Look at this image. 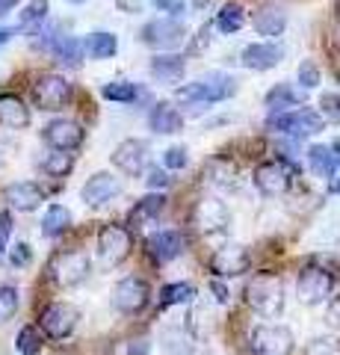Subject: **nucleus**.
Segmentation results:
<instances>
[{"instance_id": "f257e3e1", "label": "nucleus", "mask_w": 340, "mask_h": 355, "mask_svg": "<svg viewBox=\"0 0 340 355\" xmlns=\"http://www.w3.org/2000/svg\"><path fill=\"white\" fill-rule=\"evenodd\" d=\"M234 92H237V80L231 74L211 71L193 83H184L178 92H175V98L186 107H211V104H219V101H225V98H231Z\"/></svg>"}, {"instance_id": "f03ea898", "label": "nucleus", "mask_w": 340, "mask_h": 355, "mask_svg": "<svg viewBox=\"0 0 340 355\" xmlns=\"http://www.w3.org/2000/svg\"><path fill=\"white\" fill-rule=\"evenodd\" d=\"M246 302L251 311H258L260 317H278L284 311V282L276 272H255L251 282L246 284Z\"/></svg>"}, {"instance_id": "7ed1b4c3", "label": "nucleus", "mask_w": 340, "mask_h": 355, "mask_svg": "<svg viewBox=\"0 0 340 355\" xmlns=\"http://www.w3.org/2000/svg\"><path fill=\"white\" fill-rule=\"evenodd\" d=\"M269 128L284 133V137H293V139H305V137H316L325 121L316 110H308V107H296V110H287L281 116H269Z\"/></svg>"}, {"instance_id": "20e7f679", "label": "nucleus", "mask_w": 340, "mask_h": 355, "mask_svg": "<svg viewBox=\"0 0 340 355\" xmlns=\"http://www.w3.org/2000/svg\"><path fill=\"white\" fill-rule=\"evenodd\" d=\"M89 270H92L89 254L80 252V249L53 254L51 263H48L51 279L57 282L60 287H78V284H83L86 279H89Z\"/></svg>"}, {"instance_id": "39448f33", "label": "nucleus", "mask_w": 340, "mask_h": 355, "mask_svg": "<svg viewBox=\"0 0 340 355\" xmlns=\"http://www.w3.org/2000/svg\"><path fill=\"white\" fill-rule=\"evenodd\" d=\"M296 172H299V166L296 163H284V160H263L258 163V169H255V187H258V193L260 196H284L290 190V184H293V178Z\"/></svg>"}, {"instance_id": "423d86ee", "label": "nucleus", "mask_w": 340, "mask_h": 355, "mask_svg": "<svg viewBox=\"0 0 340 355\" xmlns=\"http://www.w3.org/2000/svg\"><path fill=\"white\" fill-rule=\"evenodd\" d=\"M334 291V275L320 263L305 266L296 279V296L302 305H323Z\"/></svg>"}, {"instance_id": "0eeeda50", "label": "nucleus", "mask_w": 340, "mask_h": 355, "mask_svg": "<svg viewBox=\"0 0 340 355\" xmlns=\"http://www.w3.org/2000/svg\"><path fill=\"white\" fill-rule=\"evenodd\" d=\"M251 352L255 355H290L296 347V338L287 326L281 323H260L251 329Z\"/></svg>"}, {"instance_id": "6e6552de", "label": "nucleus", "mask_w": 340, "mask_h": 355, "mask_svg": "<svg viewBox=\"0 0 340 355\" xmlns=\"http://www.w3.org/2000/svg\"><path fill=\"white\" fill-rule=\"evenodd\" d=\"M130 249H134V237H130V231L125 225H116V222H109L98 231V258H101L104 266H118L127 261Z\"/></svg>"}, {"instance_id": "1a4fd4ad", "label": "nucleus", "mask_w": 340, "mask_h": 355, "mask_svg": "<svg viewBox=\"0 0 340 355\" xmlns=\"http://www.w3.org/2000/svg\"><path fill=\"white\" fill-rule=\"evenodd\" d=\"M71 95H74V89L62 74H42L33 83V101H36L39 110H48V113H57V110L69 107Z\"/></svg>"}, {"instance_id": "9d476101", "label": "nucleus", "mask_w": 340, "mask_h": 355, "mask_svg": "<svg viewBox=\"0 0 340 355\" xmlns=\"http://www.w3.org/2000/svg\"><path fill=\"white\" fill-rule=\"evenodd\" d=\"M139 39L154 51H175L186 42V27L178 18H154L139 30Z\"/></svg>"}, {"instance_id": "9b49d317", "label": "nucleus", "mask_w": 340, "mask_h": 355, "mask_svg": "<svg viewBox=\"0 0 340 355\" xmlns=\"http://www.w3.org/2000/svg\"><path fill=\"white\" fill-rule=\"evenodd\" d=\"M193 222L195 228L202 231V234H225L228 228H231V210L222 198L216 196H204L195 202V210H193Z\"/></svg>"}, {"instance_id": "f8f14e48", "label": "nucleus", "mask_w": 340, "mask_h": 355, "mask_svg": "<svg viewBox=\"0 0 340 355\" xmlns=\"http://www.w3.org/2000/svg\"><path fill=\"white\" fill-rule=\"evenodd\" d=\"M78 323H80V311L71 302H53V305H48L45 311H42V317H39L42 331L53 340L69 338L71 331L78 329Z\"/></svg>"}, {"instance_id": "ddd939ff", "label": "nucleus", "mask_w": 340, "mask_h": 355, "mask_svg": "<svg viewBox=\"0 0 340 355\" xmlns=\"http://www.w3.org/2000/svg\"><path fill=\"white\" fill-rule=\"evenodd\" d=\"M148 299H151V287L145 279H139V275H127L113 291V305H116V311H122V314H139V311L148 305Z\"/></svg>"}, {"instance_id": "4468645a", "label": "nucleus", "mask_w": 340, "mask_h": 355, "mask_svg": "<svg viewBox=\"0 0 340 355\" xmlns=\"http://www.w3.org/2000/svg\"><path fill=\"white\" fill-rule=\"evenodd\" d=\"M42 139H45L53 151L69 154V151H78L83 146L86 130L74 119H53V121L45 125V130H42Z\"/></svg>"}, {"instance_id": "2eb2a0df", "label": "nucleus", "mask_w": 340, "mask_h": 355, "mask_svg": "<svg viewBox=\"0 0 340 355\" xmlns=\"http://www.w3.org/2000/svg\"><path fill=\"white\" fill-rule=\"evenodd\" d=\"M125 193V184H122V178H116L113 172H95L89 181L83 184V190H80V198L89 207H104L109 205L113 198H118Z\"/></svg>"}, {"instance_id": "dca6fc26", "label": "nucleus", "mask_w": 340, "mask_h": 355, "mask_svg": "<svg viewBox=\"0 0 340 355\" xmlns=\"http://www.w3.org/2000/svg\"><path fill=\"white\" fill-rule=\"evenodd\" d=\"M251 266V254L246 252V246L240 243H228V246L216 249L211 258V270L219 275V279H234V275L249 272Z\"/></svg>"}, {"instance_id": "f3484780", "label": "nucleus", "mask_w": 340, "mask_h": 355, "mask_svg": "<svg viewBox=\"0 0 340 355\" xmlns=\"http://www.w3.org/2000/svg\"><path fill=\"white\" fill-rule=\"evenodd\" d=\"M113 166L118 172L130 175V178L142 175L145 172V166H148V142H142V139L118 142L116 151H113Z\"/></svg>"}, {"instance_id": "a211bd4d", "label": "nucleus", "mask_w": 340, "mask_h": 355, "mask_svg": "<svg viewBox=\"0 0 340 355\" xmlns=\"http://www.w3.org/2000/svg\"><path fill=\"white\" fill-rule=\"evenodd\" d=\"M284 60V48L278 42H251L240 53V62L246 65L249 71H269Z\"/></svg>"}, {"instance_id": "6ab92c4d", "label": "nucleus", "mask_w": 340, "mask_h": 355, "mask_svg": "<svg viewBox=\"0 0 340 355\" xmlns=\"http://www.w3.org/2000/svg\"><path fill=\"white\" fill-rule=\"evenodd\" d=\"M145 246H148V254L154 263H169L184 252L186 240H184L181 231H157V234L148 237Z\"/></svg>"}, {"instance_id": "aec40b11", "label": "nucleus", "mask_w": 340, "mask_h": 355, "mask_svg": "<svg viewBox=\"0 0 340 355\" xmlns=\"http://www.w3.org/2000/svg\"><path fill=\"white\" fill-rule=\"evenodd\" d=\"M6 202L12 210H21V214H33L39 210L42 202H45V190L33 181H18L6 187Z\"/></svg>"}, {"instance_id": "412c9836", "label": "nucleus", "mask_w": 340, "mask_h": 355, "mask_svg": "<svg viewBox=\"0 0 340 355\" xmlns=\"http://www.w3.org/2000/svg\"><path fill=\"white\" fill-rule=\"evenodd\" d=\"M148 71L157 77V83H181L184 80V71H186V62L184 57H178V53H154L148 62Z\"/></svg>"}, {"instance_id": "4be33fe9", "label": "nucleus", "mask_w": 340, "mask_h": 355, "mask_svg": "<svg viewBox=\"0 0 340 355\" xmlns=\"http://www.w3.org/2000/svg\"><path fill=\"white\" fill-rule=\"evenodd\" d=\"M0 125L9 130H24L30 128V107L18 95H0Z\"/></svg>"}, {"instance_id": "5701e85b", "label": "nucleus", "mask_w": 340, "mask_h": 355, "mask_svg": "<svg viewBox=\"0 0 340 355\" xmlns=\"http://www.w3.org/2000/svg\"><path fill=\"white\" fill-rule=\"evenodd\" d=\"M148 128L154 133L169 137V133H178L184 128V116L169 101H157L154 107H151V113H148Z\"/></svg>"}, {"instance_id": "b1692460", "label": "nucleus", "mask_w": 340, "mask_h": 355, "mask_svg": "<svg viewBox=\"0 0 340 355\" xmlns=\"http://www.w3.org/2000/svg\"><path fill=\"white\" fill-rule=\"evenodd\" d=\"M251 24H255L258 36H267V39H278L284 30H287V12H284L281 6H263L255 12L251 18Z\"/></svg>"}, {"instance_id": "393cba45", "label": "nucleus", "mask_w": 340, "mask_h": 355, "mask_svg": "<svg viewBox=\"0 0 340 355\" xmlns=\"http://www.w3.org/2000/svg\"><path fill=\"white\" fill-rule=\"evenodd\" d=\"M166 210V196L163 193H151L145 198H139L136 207L130 210V228H145L151 222H157V216Z\"/></svg>"}, {"instance_id": "a878e982", "label": "nucleus", "mask_w": 340, "mask_h": 355, "mask_svg": "<svg viewBox=\"0 0 340 355\" xmlns=\"http://www.w3.org/2000/svg\"><path fill=\"white\" fill-rule=\"evenodd\" d=\"M308 166L316 178H334L340 169V154L332 146H311L308 148Z\"/></svg>"}, {"instance_id": "bb28decb", "label": "nucleus", "mask_w": 340, "mask_h": 355, "mask_svg": "<svg viewBox=\"0 0 340 355\" xmlns=\"http://www.w3.org/2000/svg\"><path fill=\"white\" fill-rule=\"evenodd\" d=\"M116 51H118V39H116V33H89L83 42V53L89 60H109V57H116Z\"/></svg>"}, {"instance_id": "cd10ccee", "label": "nucleus", "mask_w": 340, "mask_h": 355, "mask_svg": "<svg viewBox=\"0 0 340 355\" xmlns=\"http://www.w3.org/2000/svg\"><path fill=\"white\" fill-rule=\"evenodd\" d=\"M263 104L269 107V116H281V113H287L290 107H299V92H296L293 86H287V83H278V86H272L267 92Z\"/></svg>"}, {"instance_id": "c85d7f7f", "label": "nucleus", "mask_w": 340, "mask_h": 355, "mask_svg": "<svg viewBox=\"0 0 340 355\" xmlns=\"http://www.w3.org/2000/svg\"><path fill=\"white\" fill-rule=\"evenodd\" d=\"M69 228H71V210L62 205H51L45 210V216H42V234L53 240V237H62Z\"/></svg>"}, {"instance_id": "c756f323", "label": "nucleus", "mask_w": 340, "mask_h": 355, "mask_svg": "<svg viewBox=\"0 0 340 355\" xmlns=\"http://www.w3.org/2000/svg\"><path fill=\"white\" fill-rule=\"evenodd\" d=\"M53 57H57L65 69H80L83 62V42L74 39V36H60L57 42H53Z\"/></svg>"}, {"instance_id": "7c9ffc66", "label": "nucleus", "mask_w": 340, "mask_h": 355, "mask_svg": "<svg viewBox=\"0 0 340 355\" xmlns=\"http://www.w3.org/2000/svg\"><path fill=\"white\" fill-rule=\"evenodd\" d=\"M246 24V9L237 3V0H228L222 3V9L216 12V27L225 33V36H231V33H240Z\"/></svg>"}, {"instance_id": "2f4dec72", "label": "nucleus", "mask_w": 340, "mask_h": 355, "mask_svg": "<svg viewBox=\"0 0 340 355\" xmlns=\"http://www.w3.org/2000/svg\"><path fill=\"white\" fill-rule=\"evenodd\" d=\"M101 95L113 104H134L139 98V86L134 80H109L101 86Z\"/></svg>"}, {"instance_id": "473e14b6", "label": "nucleus", "mask_w": 340, "mask_h": 355, "mask_svg": "<svg viewBox=\"0 0 340 355\" xmlns=\"http://www.w3.org/2000/svg\"><path fill=\"white\" fill-rule=\"evenodd\" d=\"M39 169L45 175H51V178H65L74 169V157L71 154H65V151H51V154H45V157L39 160Z\"/></svg>"}, {"instance_id": "72a5a7b5", "label": "nucleus", "mask_w": 340, "mask_h": 355, "mask_svg": "<svg viewBox=\"0 0 340 355\" xmlns=\"http://www.w3.org/2000/svg\"><path fill=\"white\" fill-rule=\"evenodd\" d=\"M193 296H195V287L190 282H175V284H166L160 291V305L163 308H169V305H186V302H193Z\"/></svg>"}, {"instance_id": "f704fd0d", "label": "nucleus", "mask_w": 340, "mask_h": 355, "mask_svg": "<svg viewBox=\"0 0 340 355\" xmlns=\"http://www.w3.org/2000/svg\"><path fill=\"white\" fill-rule=\"evenodd\" d=\"M15 349H18V355H39L42 352L39 329L36 326H24V329H21L18 338H15Z\"/></svg>"}, {"instance_id": "c9c22d12", "label": "nucleus", "mask_w": 340, "mask_h": 355, "mask_svg": "<svg viewBox=\"0 0 340 355\" xmlns=\"http://www.w3.org/2000/svg\"><path fill=\"white\" fill-rule=\"evenodd\" d=\"M45 18H48V0H33V3L24 6V12H21V27L36 30Z\"/></svg>"}, {"instance_id": "e433bc0d", "label": "nucleus", "mask_w": 340, "mask_h": 355, "mask_svg": "<svg viewBox=\"0 0 340 355\" xmlns=\"http://www.w3.org/2000/svg\"><path fill=\"white\" fill-rule=\"evenodd\" d=\"M18 311V291L12 284H0V323H9Z\"/></svg>"}, {"instance_id": "4c0bfd02", "label": "nucleus", "mask_w": 340, "mask_h": 355, "mask_svg": "<svg viewBox=\"0 0 340 355\" xmlns=\"http://www.w3.org/2000/svg\"><path fill=\"white\" fill-rule=\"evenodd\" d=\"M305 355H340V338L323 335L305 343Z\"/></svg>"}, {"instance_id": "58836bf2", "label": "nucleus", "mask_w": 340, "mask_h": 355, "mask_svg": "<svg viewBox=\"0 0 340 355\" xmlns=\"http://www.w3.org/2000/svg\"><path fill=\"white\" fill-rule=\"evenodd\" d=\"M296 83H299L302 89H316L320 86V69H316V62L305 60L299 69H296Z\"/></svg>"}, {"instance_id": "ea45409f", "label": "nucleus", "mask_w": 340, "mask_h": 355, "mask_svg": "<svg viewBox=\"0 0 340 355\" xmlns=\"http://www.w3.org/2000/svg\"><path fill=\"white\" fill-rule=\"evenodd\" d=\"M316 113L323 116V121H337L340 125V95H334V92H323V98H320V110Z\"/></svg>"}, {"instance_id": "a19ab883", "label": "nucleus", "mask_w": 340, "mask_h": 355, "mask_svg": "<svg viewBox=\"0 0 340 355\" xmlns=\"http://www.w3.org/2000/svg\"><path fill=\"white\" fill-rule=\"evenodd\" d=\"M186 163H190V154H186V148L184 146H172V148H166V154H163V166L166 169H186Z\"/></svg>"}, {"instance_id": "79ce46f5", "label": "nucleus", "mask_w": 340, "mask_h": 355, "mask_svg": "<svg viewBox=\"0 0 340 355\" xmlns=\"http://www.w3.org/2000/svg\"><path fill=\"white\" fill-rule=\"evenodd\" d=\"M30 261H33V249L27 243H15V246L9 249V263L12 266H27Z\"/></svg>"}, {"instance_id": "37998d69", "label": "nucleus", "mask_w": 340, "mask_h": 355, "mask_svg": "<svg viewBox=\"0 0 340 355\" xmlns=\"http://www.w3.org/2000/svg\"><path fill=\"white\" fill-rule=\"evenodd\" d=\"M9 237H12V214L0 210V254L9 249Z\"/></svg>"}, {"instance_id": "c03bdc74", "label": "nucleus", "mask_w": 340, "mask_h": 355, "mask_svg": "<svg viewBox=\"0 0 340 355\" xmlns=\"http://www.w3.org/2000/svg\"><path fill=\"white\" fill-rule=\"evenodd\" d=\"M145 184L151 187V190H163V187H169L172 184V178L166 169H157V166H151L148 169V178H145Z\"/></svg>"}, {"instance_id": "a18cd8bd", "label": "nucleus", "mask_w": 340, "mask_h": 355, "mask_svg": "<svg viewBox=\"0 0 340 355\" xmlns=\"http://www.w3.org/2000/svg\"><path fill=\"white\" fill-rule=\"evenodd\" d=\"M154 6H160V9H166V12H172L169 18H181L184 15V3H181V0H154Z\"/></svg>"}, {"instance_id": "49530a36", "label": "nucleus", "mask_w": 340, "mask_h": 355, "mask_svg": "<svg viewBox=\"0 0 340 355\" xmlns=\"http://www.w3.org/2000/svg\"><path fill=\"white\" fill-rule=\"evenodd\" d=\"M211 293L216 296V302H222V305H228V299H231V291H228V287L219 282V279L211 282Z\"/></svg>"}, {"instance_id": "de8ad7c7", "label": "nucleus", "mask_w": 340, "mask_h": 355, "mask_svg": "<svg viewBox=\"0 0 340 355\" xmlns=\"http://www.w3.org/2000/svg\"><path fill=\"white\" fill-rule=\"evenodd\" d=\"M328 320L340 326V293H337V296H332V302H328Z\"/></svg>"}, {"instance_id": "09e8293b", "label": "nucleus", "mask_w": 340, "mask_h": 355, "mask_svg": "<svg viewBox=\"0 0 340 355\" xmlns=\"http://www.w3.org/2000/svg\"><path fill=\"white\" fill-rule=\"evenodd\" d=\"M21 3V0H0V18H3V15H9V12H12V9Z\"/></svg>"}, {"instance_id": "8fccbe9b", "label": "nucleus", "mask_w": 340, "mask_h": 355, "mask_svg": "<svg viewBox=\"0 0 340 355\" xmlns=\"http://www.w3.org/2000/svg\"><path fill=\"white\" fill-rule=\"evenodd\" d=\"M15 36V30L12 27H0V48H3V44H9V39Z\"/></svg>"}, {"instance_id": "3c124183", "label": "nucleus", "mask_w": 340, "mask_h": 355, "mask_svg": "<svg viewBox=\"0 0 340 355\" xmlns=\"http://www.w3.org/2000/svg\"><path fill=\"white\" fill-rule=\"evenodd\" d=\"M332 193H337V196H340V169H337V175L332 178Z\"/></svg>"}, {"instance_id": "603ef678", "label": "nucleus", "mask_w": 340, "mask_h": 355, "mask_svg": "<svg viewBox=\"0 0 340 355\" xmlns=\"http://www.w3.org/2000/svg\"><path fill=\"white\" fill-rule=\"evenodd\" d=\"M195 6H207V0H195Z\"/></svg>"}, {"instance_id": "864d4df0", "label": "nucleus", "mask_w": 340, "mask_h": 355, "mask_svg": "<svg viewBox=\"0 0 340 355\" xmlns=\"http://www.w3.org/2000/svg\"><path fill=\"white\" fill-rule=\"evenodd\" d=\"M69 3H86V0H69Z\"/></svg>"}, {"instance_id": "5fc2aeb1", "label": "nucleus", "mask_w": 340, "mask_h": 355, "mask_svg": "<svg viewBox=\"0 0 340 355\" xmlns=\"http://www.w3.org/2000/svg\"><path fill=\"white\" fill-rule=\"evenodd\" d=\"M337 18H340V3H337Z\"/></svg>"}]
</instances>
